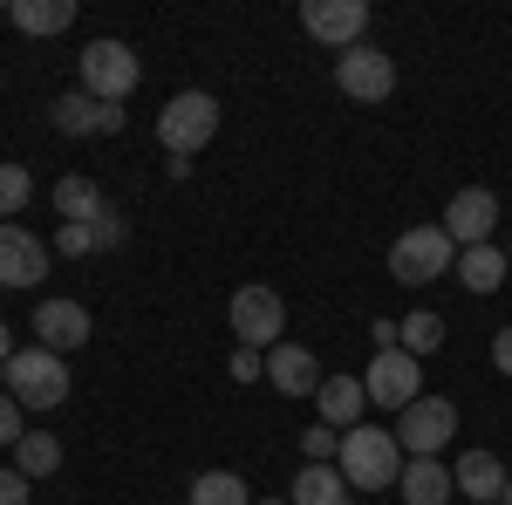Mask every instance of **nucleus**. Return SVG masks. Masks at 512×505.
Returning a JSON list of instances; mask_svg holds the SVG:
<instances>
[{
	"instance_id": "473e14b6",
	"label": "nucleus",
	"mask_w": 512,
	"mask_h": 505,
	"mask_svg": "<svg viewBox=\"0 0 512 505\" xmlns=\"http://www.w3.org/2000/svg\"><path fill=\"white\" fill-rule=\"evenodd\" d=\"M369 335H376V355H383V349H403V321H376Z\"/></svg>"
},
{
	"instance_id": "5701e85b",
	"label": "nucleus",
	"mask_w": 512,
	"mask_h": 505,
	"mask_svg": "<svg viewBox=\"0 0 512 505\" xmlns=\"http://www.w3.org/2000/svg\"><path fill=\"white\" fill-rule=\"evenodd\" d=\"M14 471H21L28 485H35V478H55V471H62V444H55L48 430H28V437L14 444Z\"/></svg>"
},
{
	"instance_id": "c85d7f7f",
	"label": "nucleus",
	"mask_w": 512,
	"mask_h": 505,
	"mask_svg": "<svg viewBox=\"0 0 512 505\" xmlns=\"http://www.w3.org/2000/svg\"><path fill=\"white\" fill-rule=\"evenodd\" d=\"M55 253L82 260V253H96V233H89V226H62V233H55Z\"/></svg>"
},
{
	"instance_id": "9b49d317",
	"label": "nucleus",
	"mask_w": 512,
	"mask_h": 505,
	"mask_svg": "<svg viewBox=\"0 0 512 505\" xmlns=\"http://www.w3.org/2000/svg\"><path fill=\"white\" fill-rule=\"evenodd\" d=\"M362 389H369V403H383V410H410V403L424 396V362L403 355V349H383L376 362H369Z\"/></svg>"
},
{
	"instance_id": "f3484780",
	"label": "nucleus",
	"mask_w": 512,
	"mask_h": 505,
	"mask_svg": "<svg viewBox=\"0 0 512 505\" xmlns=\"http://www.w3.org/2000/svg\"><path fill=\"white\" fill-rule=\"evenodd\" d=\"M315 410H321V424H328V430H355V424H362V410H369L362 376H321Z\"/></svg>"
},
{
	"instance_id": "dca6fc26",
	"label": "nucleus",
	"mask_w": 512,
	"mask_h": 505,
	"mask_svg": "<svg viewBox=\"0 0 512 505\" xmlns=\"http://www.w3.org/2000/svg\"><path fill=\"white\" fill-rule=\"evenodd\" d=\"M451 485H458V499H478V505H499L506 499V465L492 458V451H465L458 465H451Z\"/></svg>"
},
{
	"instance_id": "aec40b11",
	"label": "nucleus",
	"mask_w": 512,
	"mask_h": 505,
	"mask_svg": "<svg viewBox=\"0 0 512 505\" xmlns=\"http://www.w3.org/2000/svg\"><path fill=\"white\" fill-rule=\"evenodd\" d=\"M103 205H110L103 185H96V178H82V171H69V178L55 185V212H62V226H89Z\"/></svg>"
},
{
	"instance_id": "f257e3e1",
	"label": "nucleus",
	"mask_w": 512,
	"mask_h": 505,
	"mask_svg": "<svg viewBox=\"0 0 512 505\" xmlns=\"http://www.w3.org/2000/svg\"><path fill=\"white\" fill-rule=\"evenodd\" d=\"M335 471L349 478L355 492H390L396 478H403V444H396L390 430H376V424H355V430H342Z\"/></svg>"
},
{
	"instance_id": "20e7f679",
	"label": "nucleus",
	"mask_w": 512,
	"mask_h": 505,
	"mask_svg": "<svg viewBox=\"0 0 512 505\" xmlns=\"http://www.w3.org/2000/svg\"><path fill=\"white\" fill-rule=\"evenodd\" d=\"M144 82V62H137V48L130 41H89L82 48V96H96V103H130V89Z\"/></svg>"
},
{
	"instance_id": "0eeeda50",
	"label": "nucleus",
	"mask_w": 512,
	"mask_h": 505,
	"mask_svg": "<svg viewBox=\"0 0 512 505\" xmlns=\"http://www.w3.org/2000/svg\"><path fill=\"white\" fill-rule=\"evenodd\" d=\"M335 89L349 96V103H390L396 96V62L383 48H349V55H335Z\"/></svg>"
},
{
	"instance_id": "58836bf2",
	"label": "nucleus",
	"mask_w": 512,
	"mask_h": 505,
	"mask_svg": "<svg viewBox=\"0 0 512 505\" xmlns=\"http://www.w3.org/2000/svg\"><path fill=\"white\" fill-rule=\"evenodd\" d=\"M506 260H512V253H506Z\"/></svg>"
},
{
	"instance_id": "39448f33",
	"label": "nucleus",
	"mask_w": 512,
	"mask_h": 505,
	"mask_svg": "<svg viewBox=\"0 0 512 505\" xmlns=\"http://www.w3.org/2000/svg\"><path fill=\"white\" fill-rule=\"evenodd\" d=\"M390 437L410 451V458H437V451L458 437V403H451V396H417L410 410H396Z\"/></svg>"
},
{
	"instance_id": "9d476101",
	"label": "nucleus",
	"mask_w": 512,
	"mask_h": 505,
	"mask_svg": "<svg viewBox=\"0 0 512 505\" xmlns=\"http://www.w3.org/2000/svg\"><path fill=\"white\" fill-rule=\"evenodd\" d=\"M444 239L458 246V253H472V246H492V226H499V198L485 192V185H465V192H451L444 205Z\"/></svg>"
},
{
	"instance_id": "f03ea898",
	"label": "nucleus",
	"mask_w": 512,
	"mask_h": 505,
	"mask_svg": "<svg viewBox=\"0 0 512 505\" xmlns=\"http://www.w3.org/2000/svg\"><path fill=\"white\" fill-rule=\"evenodd\" d=\"M212 137H219V96H205V89H178V96L158 110V144L171 157L192 164Z\"/></svg>"
},
{
	"instance_id": "4c0bfd02",
	"label": "nucleus",
	"mask_w": 512,
	"mask_h": 505,
	"mask_svg": "<svg viewBox=\"0 0 512 505\" xmlns=\"http://www.w3.org/2000/svg\"><path fill=\"white\" fill-rule=\"evenodd\" d=\"M499 505H506V499H499Z\"/></svg>"
},
{
	"instance_id": "6e6552de",
	"label": "nucleus",
	"mask_w": 512,
	"mask_h": 505,
	"mask_svg": "<svg viewBox=\"0 0 512 505\" xmlns=\"http://www.w3.org/2000/svg\"><path fill=\"white\" fill-rule=\"evenodd\" d=\"M233 335H239V349H280V328H287V308H280V294L274 287H239L233 294Z\"/></svg>"
},
{
	"instance_id": "2f4dec72",
	"label": "nucleus",
	"mask_w": 512,
	"mask_h": 505,
	"mask_svg": "<svg viewBox=\"0 0 512 505\" xmlns=\"http://www.w3.org/2000/svg\"><path fill=\"white\" fill-rule=\"evenodd\" d=\"M0 505H28V478L14 465H0Z\"/></svg>"
},
{
	"instance_id": "a878e982",
	"label": "nucleus",
	"mask_w": 512,
	"mask_h": 505,
	"mask_svg": "<svg viewBox=\"0 0 512 505\" xmlns=\"http://www.w3.org/2000/svg\"><path fill=\"white\" fill-rule=\"evenodd\" d=\"M35 198V178L28 164H0V219H21V205Z\"/></svg>"
},
{
	"instance_id": "f8f14e48",
	"label": "nucleus",
	"mask_w": 512,
	"mask_h": 505,
	"mask_svg": "<svg viewBox=\"0 0 512 505\" xmlns=\"http://www.w3.org/2000/svg\"><path fill=\"white\" fill-rule=\"evenodd\" d=\"M48 280V239H35L21 219H0V287H41Z\"/></svg>"
},
{
	"instance_id": "1a4fd4ad",
	"label": "nucleus",
	"mask_w": 512,
	"mask_h": 505,
	"mask_svg": "<svg viewBox=\"0 0 512 505\" xmlns=\"http://www.w3.org/2000/svg\"><path fill=\"white\" fill-rule=\"evenodd\" d=\"M301 28H308L321 48L349 55V48H362V35H369V0H308V7H301Z\"/></svg>"
},
{
	"instance_id": "bb28decb",
	"label": "nucleus",
	"mask_w": 512,
	"mask_h": 505,
	"mask_svg": "<svg viewBox=\"0 0 512 505\" xmlns=\"http://www.w3.org/2000/svg\"><path fill=\"white\" fill-rule=\"evenodd\" d=\"M301 458H308V465H335V458H342V430H328V424L301 430Z\"/></svg>"
},
{
	"instance_id": "e433bc0d",
	"label": "nucleus",
	"mask_w": 512,
	"mask_h": 505,
	"mask_svg": "<svg viewBox=\"0 0 512 505\" xmlns=\"http://www.w3.org/2000/svg\"><path fill=\"white\" fill-rule=\"evenodd\" d=\"M0 21H7V0H0Z\"/></svg>"
},
{
	"instance_id": "423d86ee",
	"label": "nucleus",
	"mask_w": 512,
	"mask_h": 505,
	"mask_svg": "<svg viewBox=\"0 0 512 505\" xmlns=\"http://www.w3.org/2000/svg\"><path fill=\"white\" fill-rule=\"evenodd\" d=\"M451 260H458V246L444 239V226H410L390 246V273L403 287H431L437 273H451Z\"/></svg>"
},
{
	"instance_id": "393cba45",
	"label": "nucleus",
	"mask_w": 512,
	"mask_h": 505,
	"mask_svg": "<svg viewBox=\"0 0 512 505\" xmlns=\"http://www.w3.org/2000/svg\"><path fill=\"white\" fill-rule=\"evenodd\" d=\"M431 349H444V321H437L431 308L403 314V355H417V362H424Z\"/></svg>"
},
{
	"instance_id": "6ab92c4d",
	"label": "nucleus",
	"mask_w": 512,
	"mask_h": 505,
	"mask_svg": "<svg viewBox=\"0 0 512 505\" xmlns=\"http://www.w3.org/2000/svg\"><path fill=\"white\" fill-rule=\"evenodd\" d=\"M7 21L21 35H62L76 21V0H7Z\"/></svg>"
},
{
	"instance_id": "4468645a",
	"label": "nucleus",
	"mask_w": 512,
	"mask_h": 505,
	"mask_svg": "<svg viewBox=\"0 0 512 505\" xmlns=\"http://www.w3.org/2000/svg\"><path fill=\"white\" fill-rule=\"evenodd\" d=\"M89 328H96V321H89L82 301H41V308H35V335H41V349H48V355L82 349V342H89Z\"/></svg>"
},
{
	"instance_id": "cd10ccee",
	"label": "nucleus",
	"mask_w": 512,
	"mask_h": 505,
	"mask_svg": "<svg viewBox=\"0 0 512 505\" xmlns=\"http://www.w3.org/2000/svg\"><path fill=\"white\" fill-rule=\"evenodd\" d=\"M89 233H96V253H117L123 239H130V219H123L117 205H103V212L89 219Z\"/></svg>"
},
{
	"instance_id": "7c9ffc66",
	"label": "nucleus",
	"mask_w": 512,
	"mask_h": 505,
	"mask_svg": "<svg viewBox=\"0 0 512 505\" xmlns=\"http://www.w3.org/2000/svg\"><path fill=\"white\" fill-rule=\"evenodd\" d=\"M21 437H28V430H21V403L0 389V444H21Z\"/></svg>"
},
{
	"instance_id": "a211bd4d",
	"label": "nucleus",
	"mask_w": 512,
	"mask_h": 505,
	"mask_svg": "<svg viewBox=\"0 0 512 505\" xmlns=\"http://www.w3.org/2000/svg\"><path fill=\"white\" fill-rule=\"evenodd\" d=\"M396 492H403V505H451V465H437V458H410L403 465V478H396Z\"/></svg>"
},
{
	"instance_id": "b1692460",
	"label": "nucleus",
	"mask_w": 512,
	"mask_h": 505,
	"mask_svg": "<svg viewBox=\"0 0 512 505\" xmlns=\"http://www.w3.org/2000/svg\"><path fill=\"white\" fill-rule=\"evenodd\" d=\"M192 505H253L239 471H198L192 478Z\"/></svg>"
},
{
	"instance_id": "ddd939ff",
	"label": "nucleus",
	"mask_w": 512,
	"mask_h": 505,
	"mask_svg": "<svg viewBox=\"0 0 512 505\" xmlns=\"http://www.w3.org/2000/svg\"><path fill=\"white\" fill-rule=\"evenodd\" d=\"M48 117H55V130H62V137H117V130H123V103H96V96L69 89Z\"/></svg>"
},
{
	"instance_id": "4be33fe9",
	"label": "nucleus",
	"mask_w": 512,
	"mask_h": 505,
	"mask_svg": "<svg viewBox=\"0 0 512 505\" xmlns=\"http://www.w3.org/2000/svg\"><path fill=\"white\" fill-rule=\"evenodd\" d=\"M342 492H349V478L335 465H301L294 471V499L287 505H342Z\"/></svg>"
},
{
	"instance_id": "412c9836",
	"label": "nucleus",
	"mask_w": 512,
	"mask_h": 505,
	"mask_svg": "<svg viewBox=\"0 0 512 505\" xmlns=\"http://www.w3.org/2000/svg\"><path fill=\"white\" fill-rule=\"evenodd\" d=\"M506 273H512V260L499 253V246H472V253H458V280H465L472 294H499Z\"/></svg>"
},
{
	"instance_id": "f704fd0d",
	"label": "nucleus",
	"mask_w": 512,
	"mask_h": 505,
	"mask_svg": "<svg viewBox=\"0 0 512 505\" xmlns=\"http://www.w3.org/2000/svg\"><path fill=\"white\" fill-rule=\"evenodd\" d=\"M7 355H14V335H7V321H0V369H7Z\"/></svg>"
},
{
	"instance_id": "c9c22d12",
	"label": "nucleus",
	"mask_w": 512,
	"mask_h": 505,
	"mask_svg": "<svg viewBox=\"0 0 512 505\" xmlns=\"http://www.w3.org/2000/svg\"><path fill=\"white\" fill-rule=\"evenodd\" d=\"M253 505H287V499H253Z\"/></svg>"
},
{
	"instance_id": "72a5a7b5",
	"label": "nucleus",
	"mask_w": 512,
	"mask_h": 505,
	"mask_svg": "<svg viewBox=\"0 0 512 505\" xmlns=\"http://www.w3.org/2000/svg\"><path fill=\"white\" fill-rule=\"evenodd\" d=\"M492 362H499V376H512V328L492 335Z\"/></svg>"
},
{
	"instance_id": "2eb2a0df",
	"label": "nucleus",
	"mask_w": 512,
	"mask_h": 505,
	"mask_svg": "<svg viewBox=\"0 0 512 505\" xmlns=\"http://www.w3.org/2000/svg\"><path fill=\"white\" fill-rule=\"evenodd\" d=\"M267 383H274L280 396H315V389H321L315 349H301V342H280V349H267Z\"/></svg>"
},
{
	"instance_id": "7ed1b4c3",
	"label": "nucleus",
	"mask_w": 512,
	"mask_h": 505,
	"mask_svg": "<svg viewBox=\"0 0 512 505\" xmlns=\"http://www.w3.org/2000/svg\"><path fill=\"white\" fill-rule=\"evenodd\" d=\"M0 383H7V396L21 410H62L69 403V369H62V355H48V349H14L7 369H0Z\"/></svg>"
},
{
	"instance_id": "c756f323",
	"label": "nucleus",
	"mask_w": 512,
	"mask_h": 505,
	"mask_svg": "<svg viewBox=\"0 0 512 505\" xmlns=\"http://www.w3.org/2000/svg\"><path fill=\"white\" fill-rule=\"evenodd\" d=\"M267 376V355L260 349H233V383H260Z\"/></svg>"
}]
</instances>
